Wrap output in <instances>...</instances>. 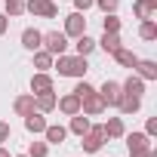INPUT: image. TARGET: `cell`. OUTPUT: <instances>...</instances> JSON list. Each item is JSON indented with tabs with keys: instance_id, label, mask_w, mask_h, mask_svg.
Returning a JSON list of instances; mask_svg holds the SVG:
<instances>
[{
	"instance_id": "6da1fadb",
	"label": "cell",
	"mask_w": 157,
	"mask_h": 157,
	"mask_svg": "<svg viewBox=\"0 0 157 157\" xmlns=\"http://www.w3.org/2000/svg\"><path fill=\"white\" fill-rule=\"evenodd\" d=\"M56 68H59V74L62 77H83L86 71H90V65H86V56H56Z\"/></svg>"
},
{
	"instance_id": "d4e9b609",
	"label": "cell",
	"mask_w": 157,
	"mask_h": 157,
	"mask_svg": "<svg viewBox=\"0 0 157 157\" xmlns=\"http://www.w3.org/2000/svg\"><path fill=\"white\" fill-rule=\"evenodd\" d=\"M132 10H136L139 19H151V16H154V6L148 3V0H136V6H132Z\"/></svg>"
},
{
	"instance_id": "5b68a950",
	"label": "cell",
	"mask_w": 157,
	"mask_h": 157,
	"mask_svg": "<svg viewBox=\"0 0 157 157\" xmlns=\"http://www.w3.org/2000/svg\"><path fill=\"white\" fill-rule=\"evenodd\" d=\"M65 37H80V34H86V19L80 16V10H77V13H71L68 19H65V31H62Z\"/></svg>"
},
{
	"instance_id": "ac0fdd59",
	"label": "cell",
	"mask_w": 157,
	"mask_h": 157,
	"mask_svg": "<svg viewBox=\"0 0 157 157\" xmlns=\"http://www.w3.org/2000/svg\"><path fill=\"white\" fill-rule=\"evenodd\" d=\"M114 59H117V62H120L123 68H136V62H139V56H136L132 49H123V46H120V49L114 52Z\"/></svg>"
},
{
	"instance_id": "7c38bea8",
	"label": "cell",
	"mask_w": 157,
	"mask_h": 157,
	"mask_svg": "<svg viewBox=\"0 0 157 157\" xmlns=\"http://www.w3.org/2000/svg\"><path fill=\"white\" fill-rule=\"evenodd\" d=\"M25 129H28V132H43V129H46V117H43L40 111H31V114L25 117Z\"/></svg>"
},
{
	"instance_id": "e0dca14e",
	"label": "cell",
	"mask_w": 157,
	"mask_h": 157,
	"mask_svg": "<svg viewBox=\"0 0 157 157\" xmlns=\"http://www.w3.org/2000/svg\"><path fill=\"white\" fill-rule=\"evenodd\" d=\"M34 108H37L40 114L52 111V108H56V96H52V93H43V96H34Z\"/></svg>"
},
{
	"instance_id": "4fadbf2b",
	"label": "cell",
	"mask_w": 157,
	"mask_h": 157,
	"mask_svg": "<svg viewBox=\"0 0 157 157\" xmlns=\"http://www.w3.org/2000/svg\"><path fill=\"white\" fill-rule=\"evenodd\" d=\"M99 46H102L105 52H111V56H114V52L120 49V34H114V31H105V34H102V40H99Z\"/></svg>"
},
{
	"instance_id": "8fae6325",
	"label": "cell",
	"mask_w": 157,
	"mask_h": 157,
	"mask_svg": "<svg viewBox=\"0 0 157 157\" xmlns=\"http://www.w3.org/2000/svg\"><path fill=\"white\" fill-rule=\"evenodd\" d=\"M120 90H123V96H136V99H142V93H145V80H142V77H129L126 83H120Z\"/></svg>"
},
{
	"instance_id": "277c9868",
	"label": "cell",
	"mask_w": 157,
	"mask_h": 157,
	"mask_svg": "<svg viewBox=\"0 0 157 157\" xmlns=\"http://www.w3.org/2000/svg\"><path fill=\"white\" fill-rule=\"evenodd\" d=\"M80 139H83V142H80L83 151H99V148L105 145L108 136H105V126H90V132H83Z\"/></svg>"
},
{
	"instance_id": "4dcf8cb0",
	"label": "cell",
	"mask_w": 157,
	"mask_h": 157,
	"mask_svg": "<svg viewBox=\"0 0 157 157\" xmlns=\"http://www.w3.org/2000/svg\"><path fill=\"white\" fill-rule=\"evenodd\" d=\"M99 3V10H105V13H114L117 10V0H96Z\"/></svg>"
},
{
	"instance_id": "44dd1931",
	"label": "cell",
	"mask_w": 157,
	"mask_h": 157,
	"mask_svg": "<svg viewBox=\"0 0 157 157\" xmlns=\"http://www.w3.org/2000/svg\"><path fill=\"white\" fill-rule=\"evenodd\" d=\"M74 46H77V56H90V52L96 49V40H93L90 34H80V37H77V43H74Z\"/></svg>"
},
{
	"instance_id": "d6986e66",
	"label": "cell",
	"mask_w": 157,
	"mask_h": 157,
	"mask_svg": "<svg viewBox=\"0 0 157 157\" xmlns=\"http://www.w3.org/2000/svg\"><path fill=\"white\" fill-rule=\"evenodd\" d=\"M117 108H120L123 114H136V111L142 108V99H136V96H123V99L117 102Z\"/></svg>"
},
{
	"instance_id": "e575fe53",
	"label": "cell",
	"mask_w": 157,
	"mask_h": 157,
	"mask_svg": "<svg viewBox=\"0 0 157 157\" xmlns=\"http://www.w3.org/2000/svg\"><path fill=\"white\" fill-rule=\"evenodd\" d=\"M10 139V123H0V142Z\"/></svg>"
},
{
	"instance_id": "83f0119b",
	"label": "cell",
	"mask_w": 157,
	"mask_h": 157,
	"mask_svg": "<svg viewBox=\"0 0 157 157\" xmlns=\"http://www.w3.org/2000/svg\"><path fill=\"white\" fill-rule=\"evenodd\" d=\"M28 157H46V142H31Z\"/></svg>"
},
{
	"instance_id": "ffe728a7",
	"label": "cell",
	"mask_w": 157,
	"mask_h": 157,
	"mask_svg": "<svg viewBox=\"0 0 157 157\" xmlns=\"http://www.w3.org/2000/svg\"><path fill=\"white\" fill-rule=\"evenodd\" d=\"M102 126H105V136H108V139H120V136H123V120H120V117H111V120L102 123Z\"/></svg>"
},
{
	"instance_id": "9c48e42d",
	"label": "cell",
	"mask_w": 157,
	"mask_h": 157,
	"mask_svg": "<svg viewBox=\"0 0 157 157\" xmlns=\"http://www.w3.org/2000/svg\"><path fill=\"white\" fill-rule=\"evenodd\" d=\"M56 105H59V111L62 114H80V99H77L74 93H68V96H62V99H56Z\"/></svg>"
},
{
	"instance_id": "3957f363",
	"label": "cell",
	"mask_w": 157,
	"mask_h": 157,
	"mask_svg": "<svg viewBox=\"0 0 157 157\" xmlns=\"http://www.w3.org/2000/svg\"><path fill=\"white\" fill-rule=\"evenodd\" d=\"M105 108H108V105L102 102V96H99L96 90H93L90 96H83V99H80V111H83L86 117H99V114H102Z\"/></svg>"
},
{
	"instance_id": "7a4b0ae2",
	"label": "cell",
	"mask_w": 157,
	"mask_h": 157,
	"mask_svg": "<svg viewBox=\"0 0 157 157\" xmlns=\"http://www.w3.org/2000/svg\"><path fill=\"white\" fill-rule=\"evenodd\" d=\"M40 46H46V52H49V56H62V52H65V46H68V37H65L62 31H49V34H43Z\"/></svg>"
},
{
	"instance_id": "4316f807",
	"label": "cell",
	"mask_w": 157,
	"mask_h": 157,
	"mask_svg": "<svg viewBox=\"0 0 157 157\" xmlns=\"http://www.w3.org/2000/svg\"><path fill=\"white\" fill-rule=\"evenodd\" d=\"M25 13V0H6V16H22Z\"/></svg>"
},
{
	"instance_id": "1f68e13d",
	"label": "cell",
	"mask_w": 157,
	"mask_h": 157,
	"mask_svg": "<svg viewBox=\"0 0 157 157\" xmlns=\"http://www.w3.org/2000/svg\"><path fill=\"white\" fill-rule=\"evenodd\" d=\"M129 157H151V148H132Z\"/></svg>"
},
{
	"instance_id": "52a82bcc",
	"label": "cell",
	"mask_w": 157,
	"mask_h": 157,
	"mask_svg": "<svg viewBox=\"0 0 157 157\" xmlns=\"http://www.w3.org/2000/svg\"><path fill=\"white\" fill-rule=\"evenodd\" d=\"M99 96H102V102H105V105H117V102L123 99V90H120V83L105 80V83H102V90H99Z\"/></svg>"
},
{
	"instance_id": "cb8c5ba5",
	"label": "cell",
	"mask_w": 157,
	"mask_h": 157,
	"mask_svg": "<svg viewBox=\"0 0 157 157\" xmlns=\"http://www.w3.org/2000/svg\"><path fill=\"white\" fill-rule=\"evenodd\" d=\"M139 34H142V40H157V25H154V19H142Z\"/></svg>"
},
{
	"instance_id": "f1b7e54d",
	"label": "cell",
	"mask_w": 157,
	"mask_h": 157,
	"mask_svg": "<svg viewBox=\"0 0 157 157\" xmlns=\"http://www.w3.org/2000/svg\"><path fill=\"white\" fill-rule=\"evenodd\" d=\"M105 31H114V34H117V31H120V19H117V16H114V13H111V16H108V13H105Z\"/></svg>"
},
{
	"instance_id": "30bf717a",
	"label": "cell",
	"mask_w": 157,
	"mask_h": 157,
	"mask_svg": "<svg viewBox=\"0 0 157 157\" xmlns=\"http://www.w3.org/2000/svg\"><path fill=\"white\" fill-rule=\"evenodd\" d=\"M136 71H139L142 80H157V62H151V59H139Z\"/></svg>"
},
{
	"instance_id": "603a6c76",
	"label": "cell",
	"mask_w": 157,
	"mask_h": 157,
	"mask_svg": "<svg viewBox=\"0 0 157 157\" xmlns=\"http://www.w3.org/2000/svg\"><path fill=\"white\" fill-rule=\"evenodd\" d=\"M43 136H46V142H56V145H59V142H65V136H68V129H65V126H49V123H46V129H43Z\"/></svg>"
},
{
	"instance_id": "7402d4cb",
	"label": "cell",
	"mask_w": 157,
	"mask_h": 157,
	"mask_svg": "<svg viewBox=\"0 0 157 157\" xmlns=\"http://www.w3.org/2000/svg\"><path fill=\"white\" fill-rule=\"evenodd\" d=\"M52 59H56V56H49L46 49H34V68L46 71V68H52Z\"/></svg>"
},
{
	"instance_id": "5bb4252c",
	"label": "cell",
	"mask_w": 157,
	"mask_h": 157,
	"mask_svg": "<svg viewBox=\"0 0 157 157\" xmlns=\"http://www.w3.org/2000/svg\"><path fill=\"white\" fill-rule=\"evenodd\" d=\"M13 108H16V114H22V117H28L31 111H37V108H34V93H28V96H19Z\"/></svg>"
},
{
	"instance_id": "8992f818",
	"label": "cell",
	"mask_w": 157,
	"mask_h": 157,
	"mask_svg": "<svg viewBox=\"0 0 157 157\" xmlns=\"http://www.w3.org/2000/svg\"><path fill=\"white\" fill-rule=\"evenodd\" d=\"M25 10H28L31 16H43V19H52V16L59 13V6L52 3V0H28Z\"/></svg>"
},
{
	"instance_id": "ba28073f",
	"label": "cell",
	"mask_w": 157,
	"mask_h": 157,
	"mask_svg": "<svg viewBox=\"0 0 157 157\" xmlns=\"http://www.w3.org/2000/svg\"><path fill=\"white\" fill-rule=\"evenodd\" d=\"M31 93H34V96L52 93V80H49V74H46V71H40V74H34V77H31Z\"/></svg>"
},
{
	"instance_id": "2e32d148",
	"label": "cell",
	"mask_w": 157,
	"mask_h": 157,
	"mask_svg": "<svg viewBox=\"0 0 157 157\" xmlns=\"http://www.w3.org/2000/svg\"><path fill=\"white\" fill-rule=\"evenodd\" d=\"M40 40H43L40 31H34V28H25V31H22V43H25L28 49H40Z\"/></svg>"
},
{
	"instance_id": "484cf974",
	"label": "cell",
	"mask_w": 157,
	"mask_h": 157,
	"mask_svg": "<svg viewBox=\"0 0 157 157\" xmlns=\"http://www.w3.org/2000/svg\"><path fill=\"white\" fill-rule=\"evenodd\" d=\"M126 145H129V151L132 148H148V136L145 132H132V136H126Z\"/></svg>"
},
{
	"instance_id": "9a60e30c",
	"label": "cell",
	"mask_w": 157,
	"mask_h": 157,
	"mask_svg": "<svg viewBox=\"0 0 157 157\" xmlns=\"http://www.w3.org/2000/svg\"><path fill=\"white\" fill-rule=\"evenodd\" d=\"M90 117L80 111V114H71V132H77V136H83V132H90Z\"/></svg>"
},
{
	"instance_id": "8d00e7d4",
	"label": "cell",
	"mask_w": 157,
	"mask_h": 157,
	"mask_svg": "<svg viewBox=\"0 0 157 157\" xmlns=\"http://www.w3.org/2000/svg\"><path fill=\"white\" fill-rule=\"evenodd\" d=\"M0 157H10V151H6V148H0Z\"/></svg>"
},
{
	"instance_id": "d6a6232c",
	"label": "cell",
	"mask_w": 157,
	"mask_h": 157,
	"mask_svg": "<svg viewBox=\"0 0 157 157\" xmlns=\"http://www.w3.org/2000/svg\"><path fill=\"white\" fill-rule=\"evenodd\" d=\"M93 3H96V0H74V6H77V10H90Z\"/></svg>"
},
{
	"instance_id": "f546056e",
	"label": "cell",
	"mask_w": 157,
	"mask_h": 157,
	"mask_svg": "<svg viewBox=\"0 0 157 157\" xmlns=\"http://www.w3.org/2000/svg\"><path fill=\"white\" fill-rule=\"evenodd\" d=\"M90 93H93V86H90L86 80H80V83L74 86V96H77V99H83V96H90Z\"/></svg>"
},
{
	"instance_id": "d590c367",
	"label": "cell",
	"mask_w": 157,
	"mask_h": 157,
	"mask_svg": "<svg viewBox=\"0 0 157 157\" xmlns=\"http://www.w3.org/2000/svg\"><path fill=\"white\" fill-rule=\"evenodd\" d=\"M6 28H10V22H6V16H3V13H0V37L6 34Z\"/></svg>"
},
{
	"instance_id": "836d02e7",
	"label": "cell",
	"mask_w": 157,
	"mask_h": 157,
	"mask_svg": "<svg viewBox=\"0 0 157 157\" xmlns=\"http://www.w3.org/2000/svg\"><path fill=\"white\" fill-rule=\"evenodd\" d=\"M154 132H157V120L151 117V120H148V126H145V136H154Z\"/></svg>"
},
{
	"instance_id": "74e56055",
	"label": "cell",
	"mask_w": 157,
	"mask_h": 157,
	"mask_svg": "<svg viewBox=\"0 0 157 157\" xmlns=\"http://www.w3.org/2000/svg\"><path fill=\"white\" fill-rule=\"evenodd\" d=\"M19 157H28V154H19Z\"/></svg>"
}]
</instances>
